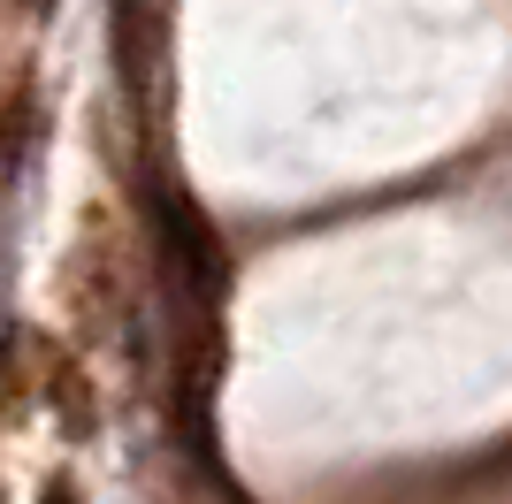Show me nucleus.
<instances>
[{
  "label": "nucleus",
  "instance_id": "1",
  "mask_svg": "<svg viewBox=\"0 0 512 504\" xmlns=\"http://www.w3.org/2000/svg\"><path fill=\"white\" fill-rule=\"evenodd\" d=\"M153 237H161V260L184 283V298H214L222 291V245H214V222L184 199V191H161L153 199Z\"/></svg>",
  "mask_w": 512,
  "mask_h": 504
}]
</instances>
